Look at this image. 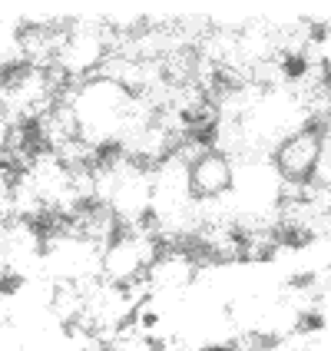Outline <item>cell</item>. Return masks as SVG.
<instances>
[{"instance_id": "6da1fadb", "label": "cell", "mask_w": 331, "mask_h": 351, "mask_svg": "<svg viewBox=\"0 0 331 351\" xmlns=\"http://www.w3.org/2000/svg\"><path fill=\"white\" fill-rule=\"evenodd\" d=\"M321 159H325V143H321L318 123H308V126L289 133L285 139H278L275 149L269 153L272 169L278 173L282 186H289V189L312 186L315 179H318Z\"/></svg>"}]
</instances>
